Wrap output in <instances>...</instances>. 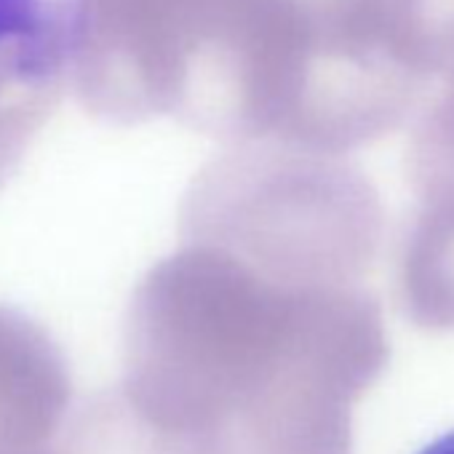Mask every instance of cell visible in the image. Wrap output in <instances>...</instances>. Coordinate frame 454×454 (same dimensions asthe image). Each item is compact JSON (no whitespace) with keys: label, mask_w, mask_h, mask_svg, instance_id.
Listing matches in <instances>:
<instances>
[{"label":"cell","mask_w":454,"mask_h":454,"mask_svg":"<svg viewBox=\"0 0 454 454\" xmlns=\"http://www.w3.org/2000/svg\"><path fill=\"white\" fill-rule=\"evenodd\" d=\"M147 387L187 454H350L387 364L377 297L337 262L187 236L147 297Z\"/></svg>","instance_id":"1"},{"label":"cell","mask_w":454,"mask_h":454,"mask_svg":"<svg viewBox=\"0 0 454 454\" xmlns=\"http://www.w3.org/2000/svg\"><path fill=\"white\" fill-rule=\"evenodd\" d=\"M86 0H0V97L43 94L73 59Z\"/></svg>","instance_id":"2"},{"label":"cell","mask_w":454,"mask_h":454,"mask_svg":"<svg viewBox=\"0 0 454 454\" xmlns=\"http://www.w3.org/2000/svg\"><path fill=\"white\" fill-rule=\"evenodd\" d=\"M419 454H454V430L441 435V438H435L433 443H427Z\"/></svg>","instance_id":"3"}]
</instances>
